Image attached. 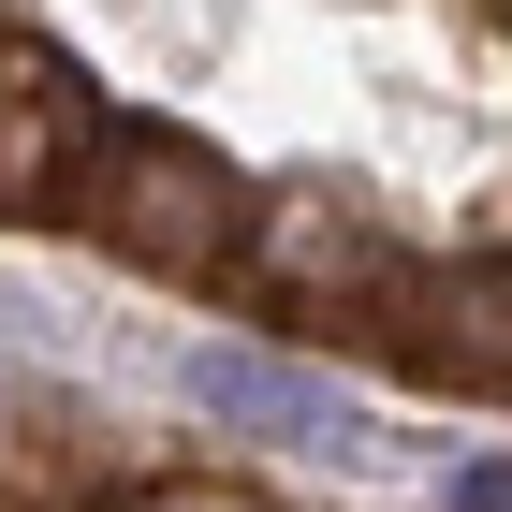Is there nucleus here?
<instances>
[{"label": "nucleus", "instance_id": "nucleus-1", "mask_svg": "<svg viewBox=\"0 0 512 512\" xmlns=\"http://www.w3.org/2000/svg\"><path fill=\"white\" fill-rule=\"evenodd\" d=\"M74 220L118 264H161V278H205V264H235L249 249V176L205 132H161V118H132V132H103V161H88V191H74Z\"/></svg>", "mask_w": 512, "mask_h": 512}, {"label": "nucleus", "instance_id": "nucleus-2", "mask_svg": "<svg viewBox=\"0 0 512 512\" xmlns=\"http://www.w3.org/2000/svg\"><path fill=\"white\" fill-rule=\"evenodd\" d=\"M88 161H103V118H88L74 59L0 30V220H59L88 191Z\"/></svg>", "mask_w": 512, "mask_h": 512}, {"label": "nucleus", "instance_id": "nucleus-3", "mask_svg": "<svg viewBox=\"0 0 512 512\" xmlns=\"http://www.w3.org/2000/svg\"><path fill=\"white\" fill-rule=\"evenodd\" d=\"M249 278H264L278 308H337V293H381L395 308V249H381V220H366L352 191H278V205H249V249H235Z\"/></svg>", "mask_w": 512, "mask_h": 512}, {"label": "nucleus", "instance_id": "nucleus-4", "mask_svg": "<svg viewBox=\"0 0 512 512\" xmlns=\"http://www.w3.org/2000/svg\"><path fill=\"white\" fill-rule=\"evenodd\" d=\"M395 308H410V366H439L454 395H512V249L395 278Z\"/></svg>", "mask_w": 512, "mask_h": 512}, {"label": "nucleus", "instance_id": "nucleus-5", "mask_svg": "<svg viewBox=\"0 0 512 512\" xmlns=\"http://www.w3.org/2000/svg\"><path fill=\"white\" fill-rule=\"evenodd\" d=\"M191 395L235 439H337V425H352L337 381H308V366H278V352H191Z\"/></svg>", "mask_w": 512, "mask_h": 512}, {"label": "nucleus", "instance_id": "nucleus-6", "mask_svg": "<svg viewBox=\"0 0 512 512\" xmlns=\"http://www.w3.org/2000/svg\"><path fill=\"white\" fill-rule=\"evenodd\" d=\"M132 512H264V498H249V483H147Z\"/></svg>", "mask_w": 512, "mask_h": 512}, {"label": "nucleus", "instance_id": "nucleus-7", "mask_svg": "<svg viewBox=\"0 0 512 512\" xmlns=\"http://www.w3.org/2000/svg\"><path fill=\"white\" fill-rule=\"evenodd\" d=\"M454 512H512V469H454Z\"/></svg>", "mask_w": 512, "mask_h": 512}]
</instances>
